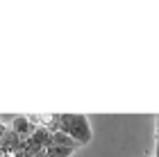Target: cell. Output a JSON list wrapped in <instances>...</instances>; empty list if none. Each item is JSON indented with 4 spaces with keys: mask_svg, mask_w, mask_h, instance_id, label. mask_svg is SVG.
<instances>
[{
    "mask_svg": "<svg viewBox=\"0 0 159 157\" xmlns=\"http://www.w3.org/2000/svg\"><path fill=\"white\" fill-rule=\"evenodd\" d=\"M59 132L68 134L73 141H77V146H86L93 139L91 123L82 114H59Z\"/></svg>",
    "mask_w": 159,
    "mask_h": 157,
    "instance_id": "1",
    "label": "cell"
}]
</instances>
